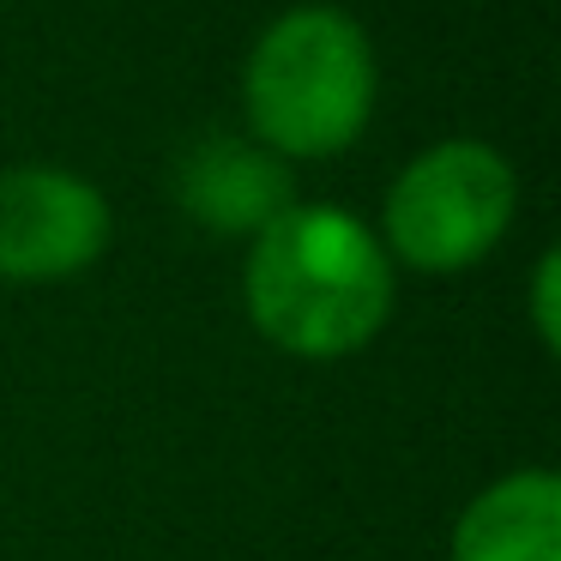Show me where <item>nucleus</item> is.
I'll list each match as a JSON object with an SVG mask.
<instances>
[{
	"label": "nucleus",
	"mask_w": 561,
	"mask_h": 561,
	"mask_svg": "<svg viewBox=\"0 0 561 561\" xmlns=\"http://www.w3.org/2000/svg\"><path fill=\"white\" fill-rule=\"evenodd\" d=\"M175 194L211 230H266L284 206H290V175L278 158L236 139H206L182 158Z\"/></svg>",
	"instance_id": "nucleus-6"
},
{
	"label": "nucleus",
	"mask_w": 561,
	"mask_h": 561,
	"mask_svg": "<svg viewBox=\"0 0 561 561\" xmlns=\"http://www.w3.org/2000/svg\"><path fill=\"white\" fill-rule=\"evenodd\" d=\"M248 320L290 356H351L387 327L392 266L387 248L344 206H284L254 230L248 254Z\"/></svg>",
	"instance_id": "nucleus-1"
},
{
	"label": "nucleus",
	"mask_w": 561,
	"mask_h": 561,
	"mask_svg": "<svg viewBox=\"0 0 561 561\" xmlns=\"http://www.w3.org/2000/svg\"><path fill=\"white\" fill-rule=\"evenodd\" d=\"M248 127L284 158H332L368 127L375 49L339 7H296L260 31L242 73Z\"/></svg>",
	"instance_id": "nucleus-2"
},
{
	"label": "nucleus",
	"mask_w": 561,
	"mask_h": 561,
	"mask_svg": "<svg viewBox=\"0 0 561 561\" xmlns=\"http://www.w3.org/2000/svg\"><path fill=\"white\" fill-rule=\"evenodd\" d=\"M453 561H561V477L513 471L453 525Z\"/></svg>",
	"instance_id": "nucleus-5"
},
{
	"label": "nucleus",
	"mask_w": 561,
	"mask_h": 561,
	"mask_svg": "<svg viewBox=\"0 0 561 561\" xmlns=\"http://www.w3.org/2000/svg\"><path fill=\"white\" fill-rule=\"evenodd\" d=\"M556 284H561V254L549 248L537 260V278H531V320H537V339L543 351H561V308H556Z\"/></svg>",
	"instance_id": "nucleus-7"
},
{
	"label": "nucleus",
	"mask_w": 561,
	"mask_h": 561,
	"mask_svg": "<svg viewBox=\"0 0 561 561\" xmlns=\"http://www.w3.org/2000/svg\"><path fill=\"white\" fill-rule=\"evenodd\" d=\"M519 182L483 139L423 151L387 194V242L416 272H465L507 236Z\"/></svg>",
	"instance_id": "nucleus-3"
},
{
	"label": "nucleus",
	"mask_w": 561,
	"mask_h": 561,
	"mask_svg": "<svg viewBox=\"0 0 561 561\" xmlns=\"http://www.w3.org/2000/svg\"><path fill=\"white\" fill-rule=\"evenodd\" d=\"M110 248V206L73 170H0V278L61 284Z\"/></svg>",
	"instance_id": "nucleus-4"
}]
</instances>
